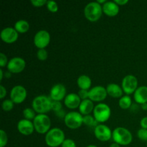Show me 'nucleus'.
Masks as SVG:
<instances>
[{
  "label": "nucleus",
  "instance_id": "a18cd8bd",
  "mask_svg": "<svg viewBox=\"0 0 147 147\" xmlns=\"http://www.w3.org/2000/svg\"><path fill=\"white\" fill-rule=\"evenodd\" d=\"M97 2L98 3V4H102V3H103V4H105V3L106 2V0H97Z\"/></svg>",
  "mask_w": 147,
  "mask_h": 147
},
{
  "label": "nucleus",
  "instance_id": "4c0bfd02",
  "mask_svg": "<svg viewBox=\"0 0 147 147\" xmlns=\"http://www.w3.org/2000/svg\"><path fill=\"white\" fill-rule=\"evenodd\" d=\"M140 125L142 126V129H147V116L146 117H144L143 119L141 120Z\"/></svg>",
  "mask_w": 147,
  "mask_h": 147
},
{
  "label": "nucleus",
  "instance_id": "dca6fc26",
  "mask_svg": "<svg viewBox=\"0 0 147 147\" xmlns=\"http://www.w3.org/2000/svg\"><path fill=\"white\" fill-rule=\"evenodd\" d=\"M17 129L19 132L24 136H28L34 132V126L33 122L27 119H22L17 123Z\"/></svg>",
  "mask_w": 147,
  "mask_h": 147
},
{
  "label": "nucleus",
  "instance_id": "4468645a",
  "mask_svg": "<svg viewBox=\"0 0 147 147\" xmlns=\"http://www.w3.org/2000/svg\"><path fill=\"white\" fill-rule=\"evenodd\" d=\"M66 94V88L65 86L61 83H57L54 85L50 90V98L52 100L55 101H60L65 98Z\"/></svg>",
  "mask_w": 147,
  "mask_h": 147
},
{
  "label": "nucleus",
  "instance_id": "c756f323",
  "mask_svg": "<svg viewBox=\"0 0 147 147\" xmlns=\"http://www.w3.org/2000/svg\"><path fill=\"white\" fill-rule=\"evenodd\" d=\"M47 56L48 55H47V52L46 51L45 49H39L37 53V57L38 60L44 61V60H47Z\"/></svg>",
  "mask_w": 147,
  "mask_h": 147
},
{
  "label": "nucleus",
  "instance_id": "4be33fe9",
  "mask_svg": "<svg viewBox=\"0 0 147 147\" xmlns=\"http://www.w3.org/2000/svg\"><path fill=\"white\" fill-rule=\"evenodd\" d=\"M77 83L80 89L88 90L91 86L92 81L89 76H86V75H82V76H79L78 78Z\"/></svg>",
  "mask_w": 147,
  "mask_h": 147
},
{
  "label": "nucleus",
  "instance_id": "f3484780",
  "mask_svg": "<svg viewBox=\"0 0 147 147\" xmlns=\"http://www.w3.org/2000/svg\"><path fill=\"white\" fill-rule=\"evenodd\" d=\"M80 98L76 93H69L64 99V103L67 108L70 109H75L79 108L80 105Z\"/></svg>",
  "mask_w": 147,
  "mask_h": 147
},
{
  "label": "nucleus",
  "instance_id": "f257e3e1",
  "mask_svg": "<svg viewBox=\"0 0 147 147\" xmlns=\"http://www.w3.org/2000/svg\"><path fill=\"white\" fill-rule=\"evenodd\" d=\"M53 100L50 97L41 95L34 98L32 103V109L38 114H45L52 110Z\"/></svg>",
  "mask_w": 147,
  "mask_h": 147
},
{
  "label": "nucleus",
  "instance_id": "1a4fd4ad",
  "mask_svg": "<svg viewBox=\"0 0 147 147\" xmlns=\"http://www.w3.org/2000/svg\"><path fill=\"white\" fill-rule=\"evenodd\" d=\"M50 42V35L46 30H40L34 37V44L37 48L45 49Z\"/></svg>",
  "mask_w": 147,
  "mask_h": 147
},
{
  "label": "nucleus",
  "instance_id": "79ce46f5",
  "mask_svg": "<svg viewBox=\"0 0 147 147\" xmlns=\"http://www.w3.org/2000/svg\"><path fill=\"white\" fill-rule=\"evenodd\" d=\"M3 77H4V73H3L2 69H0V80H2Z\"/></svg>",
  "mask_w": 147,
  "mask_h": 147
},
{
  "label": "nucleus",
  "instance_id": "20e7f679",
  "mask_svg": "<svg viewBox=\"0 0 147 147\" xmlns=\"http://www.w3.org/2000/svg\"><path fill=\"white\" fill-rule=\"evenodd\" d=\"M103 7L97 1L88 3L84 8L85 17L90 22H96L101 17Z\"/></svg>",
  "mask_w": 147,
  "mask_h": 147
},
{
  "label": "nucleus",
  "instance_id": "72a5a7b5",
  "mask_svg": "<svg viewBox=\"0 0 147 147\" xmlns=\"http://www.w3.org/2000/svg\"><path fill=\"white\" fill-rule=\"evenodd\" d=\"M8 62H7V57L6 55H4L3 53H0V67H4L6 65L7 66Z\"/></svg>",
  "mask_w": 147,
  "mask_h": 147
},
{
  "label": "nucleus",
  "instance_id": "9d476101",
  "mask_svg": "<svg viewBox=\"0 0 147 147\" xmlns=\"http://www.w3.org/2000/svg\"><path fill=\"white\" fill-rule=\"evenodd\" d=\"M27 90L22 86H16L10 92V99L16 104L22 103L27 98Z\"/></svg>",
  "mask_w": 147,
  "mask_h": 147
},
{
  "label": "nucleus",
  "instance_id": "de8ad7c7",
  "mask_svg": "<svg viewBox=\"0 0 147 147\" xmlns=\"http://www.w3.org/2000/svg\"><path fill=\"white\" fill-rule=\"evenodd\" d=\"M146 146H147V143H146Z\"/></svg>",
  "mask_w": 147,
  "mask_h": 147
},
{
  "label": "nucleus",
  "instance_id": "f8f14e48",
  "mask_svg": "<svg viewBox=\"0 0 147 147\" xmlns=\"http://www.w3.org/2000/svg\"><path fill=\"white\" fill-rule=\"evenodd\" d=\"M26 63L24 60L20 57L11 58L7 64V69L11 73H20L25 68Z\"/></svg>",
  "mask_w": 147,
  "mask_h": 147
},
{
  "label": "nucleus",
  "instance_id": "c03bdc74",
  "mask_svg": "<svg viewBox=\"0 0 147 147\" xmlns=\"http://www.w3.org/2000/svg\"><path fill=\"white\" fill-rule=\"evenodd\" d=\"M5 76L7 78H10L11 76V73H10V72H7V73H5Z\"/></svg>",
  "mask_w": 147,
  "mask_h": 147
},
{
  "label": "nucleus",
  "instance_id": "ddd939ff",
  "mask_svg": "<svg viewBox=\"0 0 147 147\" xmlns=\"http://www.w3.org/2000/svg\"><path fill=\"white\" fill-rule=\"evenodd\" d=\"M94 134L96 139L100 142H108L112 137V131L109 127L104 124H99L95 127Z\"/></svg>",
  "mask_w": 147,
  "mask_h": 147
},
{
  "label": "nucleus",
  "instance_id": "cd10ccee",
  "mask_svg": "<svg viewBox=\"0 0 147 147\" xmlns=\"http://www.w3.org/2000/svg\"><path fill=\"white\" fill-rule=\"evenodd\" d=\"M8 142L7 134L4 130H0V147H4Z\"/></svg>",
  "mask_w": 147,
  "mask_h": 147
},
{
  "label": "nucleus",
  "instance_id": "7c9ffc66",
  "mask_svg": "<svg viewBox=\"0 0 147 147\" xmlns=\"http://www.w3.org/2000/svg\"><path fill=\"white\" fill-rule=\"evenodd\" d=\"M137 136L140 140L147 142V129H139L137 132Z\"/></svg>",
  "mask_w": 147,
  "mask_h": 147
},
{
  "label": "nucleus",
  "instance_id": "c9c22d12",
  "mask_svg": "<svg viewBox=\"0 0 147 147\" xmlns=\"http://www.w3.org/2000/svg\"><path fill=\"white\" fill-rule=\"evenodd\" d=\"M78 95L79 96L80 98L82 99L83 100L88 98V91L87 90H82V89H80Z\"/></svg>",
  "mask_w": 147,
  "mask_h": 147
},
{
  "label": "nucleus",
  "instance_id": "9b49d317",
  "mask_svg": "<svg viewBox=\"0 0 147 147\" xmlns=\"http://www.w3.org/2000/svg\"><path fill=\"white\" fill-rule=\"evenodd\" d=\"M106 88L101 86H95L88 91V98L94 102H100L105 100L107 97Z\"/></svg>",
  "mask_w": 147,
  "mask_h": 147
},
{
  "label": "nucleus",
  "instance_id": "423d86ee",
  "mask_svg": "<svg viewBox=\"0 0 147 147\" xmlns=\"http://www.w3.org/2000/svg\"><path fill=\"white\" fill-rule=\"evenodd\" d=\"M93 116L99 123L107 121L111 116V109L106 103H98L96 105L93 110Z\"/></svg>",
  "mask_w": 147,
  "mask_h": 147
},
{
  "label": "nucleus",
  "instance_id": "2f4dec72",
  "mask_svg": "<svg viewBox=\"0 0 147 147\" xmlns=\"http://www.w3.org/2000/svg\"><path fill=\"white\" fill-rule=\"evenodd\" d=\"M62 107H63V105H62L61 102L53 100V103H52V110L54 111L55 113L61 111Z\"/></svg>",
  "mask_w": 147,
  "mask_h": 147
},
{
  "label": "nucleus",
  "instance_id": "e433bc0d",
  "mask_svg": "<svg viewBox=\"0 0 147 147\" xmlns=\"http://www.w3.org/2000/svg\"><path fill=\"white\" fill-rule=\"evenodd\" d=\"M7 95V90H6L5 88L1 85L0 86V98L3 99Z\"/></svg>",
  "mask_w": 147,
  "mask_h": 147
},
{
  "label": "nucleus",
  "instance_id": "49530a36",
  "mask_svg": "<svg viewBox=\"0 0 147 147\" xmlns=\"http://www.w3.org/2000/svg\"><path fill=\"white\" fill-rule=\"evenodd\" d=\"M86 147H98V146H95V145H89V146H86Z\"/></svg>",
  "mask_w": 147,
  "mask_h": 147
},
{
  "label": "nucleus",
  "instance_id": "b1692460",
  "mask_svg": "<svg viewBox=\"0 0 147 147\" xmlns=\"http://www.w3.org/2000/svg\"><path fill=\"white\" fill-rule=\"evenodd\" d=\"M119 106H120L121 109H123V110L130 109L132 106L131 98L130 96H128V95L122 96L120 98V100H119Z\"/></svg>",
  "mask_w": 147,
  "mask_h": 147
},
{
  "label": "nucleus",
  "instance_id": "0eeeda50",
  "mask_svg": "<svg viewBox=\"0 0 147 147\" xmlns=\"http://www.w3.org/2000/svg\"><path fill=\"white\" fill-rule=\"evenodd\" d=\"M83 116L80 113L71 111L67 113L64 118V121L66 126L69 129H77L80 128L83 123Z\"/></svg>",
  "mask_w": 147,
  "mask_h": 147
},
{
  "label": "nucleus",
  "instance_id": "ea45409f",
  "mask_svg": "<svg viewBox=\"0 0 147 147\" xmlns=\"http://www.w3.org/2000/svg\"><path fill=\"white\" fill-rule=\"evenodd\" d=\"M56 114H57V116H59V117H60V118H63V117L65 118V115H66V114H65V112L63 111V110L60 111H58V112H56Z\"/></svg>",
  "mask_w": 147,
  "mask_h": 147
},
{
  "label": "nucleus",
  "instance_id": "6ab92c4d",
  "mask_svg": "<svg viewBox=\"0 0 147 147\" xmlns=\"http://www.w3.org/2000/svg\"><path fill=\"white\" fill-rule=\"evenodd\" d=\"M135 101L139 104H144L147 103V86H142L138 87L134 95Z\"/></svg>",
  "mask_w": 147,
  "mask_h": 147
},
{
  "label": "nucleus",
  "instance_id": "473e14b6",
  "mask_svg": "<svg viewBox=\"0 0 147 147\" xmlns=\"http://www.w3.org/2000/svg\"><path fill=\"white\" fill-rule=\"evenodd\" d=\"M62 147H76V144L73 139H67L63 142L61 145Z\"/></svg>",
  "mask_w": 147,
  "mask_h": 147
},
{
  "label": "nucleus",
  "instance_id": "bb28decb",
  "mask_svg": "<svg viewBox=\"0 0 147 147\" xmlns=\"http://www.w3.org/2000/svg\"><path fill=\"white\" fill-rule=\"evenodd\" d=\"M14 102L11 99H6L1 103V107L4 111H10L14 108Z\"/></svg>",
  "mask_w": 147,
  "mask_h": 147
},
{
  "label": "nucleus",
  "instance_id": "2eb2a0df",
  "mask_svg": "<svg viewBox=\"0 0 147 147\" xmlns=\"http://www.w3.org/2000/svg\"><path fill=\"white\" fill-rule=\"evenodd\" d=\"M1 40L6 43H13L18 39L19 34L17 30L12 27H6L3 29L0 34Z\"/></svg>",
  "mask_w": 147,
  "mask_h": 147
},
{
  "label": "nucleus",
  "instance_id": "6e6552de",
  "mask_svg": "<svg viewBox=\"0 0 147 147\" xmlns=\"http://www.w3.org/2000/svg\"><path fill=\"white\" fill-rule=\"evenodd\" d=\"M121 88L126 95L134 93L138 88V80L133 75H128L122 80Z\"/></svg>",
  "mask_w": 147,
  "mask_h": 147
},
{
  "label": "nucleus",
  "instance_id": "aec40b11",
  "mask_svg": "<svg viewBox=\"0 0 147 147\" xmlns=\"http://www.w3.org/2000/svg\"><path fill=\"white\" fill-rule=\"evenodd\" d=\"M94 108L93 102L89 98H88L86 100H83V101H81L78 109L79 111L82 115L87 116V115H89L90 113L93 112Z\"/></svg>",
  "mask_w": 147,
  "mask_h": 147
},
{
  "label": "nucleus",
  "instance_id": "58836bf2",
  "mask_svg": "<svg viewBox=\"0 0 147 147\" xmlns=\"http://www.w3.org/2000/svg\"><path fill=\"white\" fill-rule=\"evenodd\" d=\"M114 2L116 4H117L119 6H121L127 4L129 2V1L128 0H114Z\"/></svg>",
  "mask_w": 147,
  "mask_h": 147
},
{
  "label": "nucleus",
  "instance_id": "a878e982",
  "mask_svg": "<svg viewBox=\"0 0 147 147\" xmlns=\"http://www.w3.org/2000/svg\"><path fill=\"white\" fill-rule=\"evenodd\" d=\"M23 115H24V117L25 118V119L27 120H34L35 116L37 115H35V111H34L33 109H30V108H26L24 111H23Z\"/></svg>",
  "mask_w": 147,
  "mask_h": 147
},
{
  "label": "nucleus",
  "instance_id": "7ed1b4c3",
  "mask_svg": "<svg viewBox=\"0 0 147 147\" xmlns=\"http://www.w3.org/2000/svg\"><path fill=\"white\" fill-rule=\"evenodd\" d=\"M112 138L115 143L120 146H127L130 144L133 139L131 133L123 127H117L112 131Z\"/></svg>",
  "mask_w": 147,
  "mask_h": 147
},
{
  "label": "nucleus",
  "instance_id": "393cba45",
  "mask_svg": "<svg viewBox=\"0 0 147 147\" xmlns=\"http://www.w3.org/2000/svg\"><path fill=\"white\" fill-rule=\"evenodd\" d=\"M83 123L85 125H87L88 126H97L98 121L95 119L94 116H92L90 115H87V116H83Z\"/></svg>",
  "mask_w": 147,
  "mask_h": 147
},
{
  "label": "nucleus",
  "instance_id": "a211bd4d",
  "mask_svg": "<svg viewBox=\"0 0 147 147\" xmlns=\"http://www.w3.org/2000/svg\"><path fill=\"white\" fill-rule=\"evenodd\" d=\"M102 7L103 12L109 17H115L119 12V6L114 1H106Z\"/></svg>",
  "mask_w": 147,
  "mask_h": 147
},
{
  "label": "nucleus",
  "instance_id": "f03ea898",
  "mask_svg": "<svg viewBox=\"0 0 147 147\" xmlns=\"http://www.w3.org/2000/svg\"><path fill=\"white\" fill-rule=\"evenodd\" d=\"M46 144L50 147H57L63 143L65 139V134L63 130L59 128H53L50 129L45 136Z\"/></svg>",
  "mask_w": 147,
  "mask_h": 147
},
{
  "label": "nucleus",
  "instance_id": "412c9836",
  "mask_svg": "<svg viewBox=\"0 0 147 147\" xmlns=\"http://www.w3.org/2000/svg\"><path fill=\"white\" fill-rule=\"evenodd\" d=\"M106 91L108 95L113 98H120L123 96V89L118 84L115 83H111L107 86Z\"/></svg>",
  "mask_w": 147,
  "mask_h": 147
},
{
  "label": "nucleus",
  "instance_id": "5701e85b",
  "mask_svg": "<svg viewBox=\"0 0 147 147\" xmlns=\"http://www.w3.org/2000/svg\"><path fill=\"white\" fill-rule=\"evenodd\" d=\"M14 29L20 33H25L30 29V24L26 20H19L14 24Z\"/></svg>",
  "mask_w": 147,
  "mask_h": 147
},
{
  "label": "nucleus",
  "instance_id": "f704fd0d",
  "mask_svg": "<svg viewBox=\"0 0 147 147\" xmlns=\"http://www.w3.org/2000/svg\"><path fill=\"white\" fill-rule=\"evenodd\" d=\"M47 1L46 0H32L31 3L34 7H40L44 6L45 4H47Z\"/></svg>",
  "mask_w": 147,
  "mask_h": 147
},
{
  "label": "nucleus",
  "instance_id": "a19ab883",
  "mask_svg": "<svg viewBox=\"0 0 147 147\" xmlns=\"http://www.w3.org/2000/svg\"><path fill=\"white\" fill-rule=\"evenodd\" d=\"M141 107L144 111H147V103H144V104L141 105Z\"/></svg>",
  "mask_w": 147,
  "mask_h": 147
},
{
  "label": "nucleus",
  "instance_id": "39448f33",
  "mask_svg": "<svg viewBox=\"0 0 147 147\" xmlns=\"http://www.w3.org/2000/svg\"><path fill=\"white\" fill-rule=\"evenodd\" d=\"M34 130L40 134H47L50 130L51 121L50 117L46 114H38L33 120Z\"/></svg>",
  "mask_w": 147,
  "mask_h": 147
},
{
  "label": "nucleus",
  "instance_id": "c85d7f7f",
  "mask_svg": "<svg viewBox=\"0 0 147 147\" xmlns=\"http://www.w3.org/2000/svg\"><path fill=\"white\" fill-rule=\"evenodd\" d=\"M47 7L49 11L53 13L57 12V10H58V5L54 1H47Z\"/></svg>",
  "mask_w": 147,
  "mask_h": 147
},
{
  "label": "nucleus",
  "instance_id": "37998d69",
  "mask_svg": "<svg viewBox=\"0 0 147 147\" xmlns=\"http://www.w3.org/2000/svg\"><path fill=\"white\" fill-rule=\"evenodd\" d=\"M109 147H120V145L119 144H116V143H113V144H111L110 145V146Z\"/></svg>",
  "mask_w": 147,
  "mask_h": 147
}]
</instances>
